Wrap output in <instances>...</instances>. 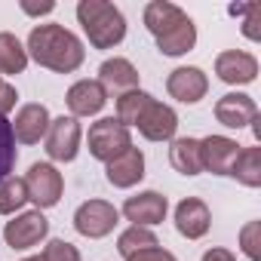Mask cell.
<instances>
[{
	"instance_id": "6da1fadb",
	"label": "cell",
	"mask_w": 261,
	"mask_h": 261,
	"mask_svg": "<svg viewBox=\"0 0 261 261\" xmlns=\"http://www.w3.org/2000/svg\"><path fill=\"white\" fill-rule=\"evenodd\" d=\"M25 53L40 65V68H49L56 74H71L83 65L86 59V49L80 43V37L56 22L49 25H34L31 34H28V46Z\"/></svg>"
},
{
	"instance_id": "7a4b0ae2",
	"label": "cell",
	"mask_w": 261,
	"mask_h": 261,
	"mask_svg": "<svg viewBox=\"0 0 261 261\" xmlns=\"http://www.w3.org/2000/svg\"><path fill=\"white\" fill-rule=\"evenodd\" d=\"M145 28L154 34L157 49L163 56H185L197 43L194 19L169 0H151L145 7Z\"/></svg>"
},
{
	"instance_id": "3957f363",
	"label": "cell",
	"mask_w": 261,
	"mask_h": 261,
	"mask_svg": "<svg viewBox=\"0 0 261 261\" xmlns=\"http://www.w3.org/2000/svg\"><path fill=\"white\" fill-rule=\"evenodd\" d=\"M77 19L95 49H111L126 37V19L108 0H80Z\"/></svg>"
},
{
	"instance_id": "277c9868",
	"label": "cell",
	"mask_w": 261,
	"mask_h": 261,
	"mask_svg": "<svg viewBox=\"0 0 261 261\" xmlns=\"http://www.w3.org/2000/svg\"><path fill=\"white\" fill-rule=\"evenodd\" d=\"M133 148V136L117 117H101L89 126V154L101 163H111L114 157L126 154Z\"/></svg>"
},
{
	"instance_id": "5b68a950",
	"label": "cell",
	"mask_w": 261,
	"mask_h": 261,
	"mask_svg": "<svg viewBox=\"0 0 261 261\" xmlns=\"http://www.w3.org/2000/svg\"><path fill=\"white\" fill-rule=\"evenodd\" d=\"M25 188H28V200L43 212V209H53L62 200L65 178L53 163H34L25 175Z\"/></svg>"
},
{
	"instance_id": "8992f818",
	"label": "cell",
	"mask_w": 261,
	"mask_h": 261,
	"mask_svg": "<svg viewBox=\"0 0 261 261\" xmlns=\"http://www.w3.org/2000/svg\"><path fill=\"white\" fill-rule=\"evenodd\" d=\"M120 221V209L108 200H86L77 206L74 212V227L80 237H89V240H101L108 237Z\"/></svg>"
},
{
	"instance_id": "52a82bcc",
	"label": "cell",
	"mask_w": 261,
	"mask_h": 261,
	"mask_svg": "<svg viewBox=\"0 0 261 261\" xmlns=\"http://www.w3.org/2000/svg\"><path fill=\"white\" fill-rule=\"evenodd\" d=\"M80 139H83V129L74 117H56L46 129V154L56 163H71L80 151Z\"/></svg>"
},
{
	"instance_id": "ba28073f",
	"label": "cell",
	"mask_w": 261,
	"mask_h": 261,
	"mask_svg": "<svg viewBox=\"0 0 261 261\" xmlns=\"http://www.w3.org/2000/svg\"><path fill=\"white\" fill-rule=\"evenodd\" d=\"M46 233H49V221H46V215L40 209H31V212L16 215L4 227V240H7L10 249H31L40 240H46Z\"/></svg>"
},
{
	"instance_id": "9c48e42d",
	"label": "cell",
	"mask_w": 261,
	"mask_h": 261,
	"mask_svg": "<svg viewBox=\"0 0 261 261\" xmlns=\"http://www.w3.org/2000/svg\"><path fill=\"white\" fill-rule=\"evenodd\" d=\"M166 212H169V200H166L160 191H142V194L129 197V200L123 203L126 221H133L136 227L163 224V221H166Z\"/></svg>"
},
{
	"instance_id": "30bf717a",
	"label": "cell",
	"mask_w": 261,
	"mask_h": 261,
	"mask_svg": "<svg viewBox=\"0 0 261 261\" xmlns=\"http://www.w3.org/2000/svg\"><path fill=\"white\" fill-rule=\"evenodd\" d=\"M136 126H139V133H142L148 142H172V139H175V129H178V114H175L169 105L151 98Z\"/></svg>"
},
{
	"instance_id": "8fae6325",
	"label": "cell",
	"mask_w": 261,
	"mask_h": 261,
	"mask_svg": "<svg viewBox=\"0 0 261 261\" xmlns=\"http://www.w3.org/2000/svg\"><path fill=\"white\" fill-rule=\"evenodd\" d=\"M166 92L181 105H197L209 92V77L197 65H181L166 77Z\"/></svg>"
},
{
	"instance_id": "7c38bea8",
	"label": "cell",
	"mask_w": 261,
	"mask_h": 261,
	"mask_svg": "<svg viewBox=\"0 0 261 261\" xmlns=\"http://www.w3.org/2000/svg\"><path fill=\"white\" fill-rule=\"evenodd\" d=\"M215 74L230 86H246L258 77V59L243 49H224L215 59Z\"/></svg>"
},
{
	"instance_id": "4fadbf2b",
	"label": "cell",
	"mask_w": 261,
	"mask_h": 261,
	"mask_svg": "<svg viewBox=\"0 0 261 261\" xmlns=\"http://www.w3.org/2000/svg\"><path fill=\"white\" fill-rule=\"evenodd\" d=\"M215 120L227 129H243L258 120V105L246 92H227L215 101Z\"/></svg>"
},
{
	"instance_id": "5bb4252c",
	"label": "cell",
	"mask_w": 261,
	"mask_h": 261,
	"mask_svg": "<svg viewBox=\"0 0 261 261\" xmlns=\"http://www.w3.org/2000/svg\"><path fill=\"white\" fill-rule=\"evenodd\" d=\"M240 154V145L227 136H206L200 139V160L203 169L212 175H230V166Z\"/></svg>"
},
{
	"instance_id": "9a60e30c",
	"label": "cell",
	"mask_w": 261,
	"mask_h": 261,
	"mask_svg": "<svg viewBox=\"0 0 261 261\" xmlns=\"http://www.w3.org/2000/svg\"><path fill=\"white\" fill-rule=\"evenodd\" d=\"M49 123H53V117H49L46 105H40V101L22 105L19 114H16V123H13V136L22 145H37L40 139H46Z\"/></svg>"
},
{
	"instance_id": "2e32d148",
	"label": "cell",
	"mask_w": 261,
	"mask_h": 261,
	"mask_svg": "<svg viewBox=\"0 0 261 261\" xmlns=\"http://www.w3.org/2000/svg\"><path fill=\"white\" fill-rule=\"evenodd\" d=\"M209 224H212V215H209V206L197 197H185L178 206H175V230L185 237V240H200L209 233Z\"/></svg>"
},
{
	"instance_id": "e0dca14e",
	"label": "cell",
	"mask_w": 261,
	"mask_h": 261,
	"mask_svg": "<svg viewBox=\"0 0 261 261\" xmlns=\"http://www.w3.org/2000/svg\"><path fill=\"white\" fill-rule=\"evenodd\" d=\"M65 101H68V111L74 114V120L77 117H95L108 105V92L98 80H77L68 89Z\"/></svg>"
},
{
	"instance_id": "ac0fdd59",
	"label": "cell",
	"mask_w": 261,
	"mask_h": 261,
	"mask_svg": "<svg viewBox=\"0 0 261 261\" xmlns=\"http://www.w3.org/2000/svg\"><path fill=\"white\" fill-rule=\"evenodd\" d=\"M98 83L105 86V92L111 95H123V92H133V89H139V71H136V65L129 62V59H120V56H114V59H108V62H101V68H98Z\"/></svg>"
},
{
	"instance_id": "d6986e66",
	"label": "cell",
	"mask_w": 261,
	"mask_h": 261,
	"mask_svg": "<svg viewBox=\"0 0 261 261\" xmlns=\"http://www.w3.org/2000/svg\"><path fill=\"white\" fill-rule=\"evenodd\" d=\"M105 178L114 188H133L145 178V154L139 148H129L126 154L114 157L111 163H105Z\"/></svg>"
},
{
	"instance_id": "ffe728a7",
	"label": "cell",
	"mask_w": 261,
	"mask_h": 261,
	"mask_svg": "<svg viewBox=\"0 0 261 261\" xmlns=\"http://www.w3.org/2000/svg\"><path fill=\"white\" fill-rule=\"evenodd\" d=\"M169 163L175 172L181 175H200L203 172V160H200V139H172V148H169Z\"/></svg>"
},
{
	"instance_id": "44dd1931",
	"label": "cell",
	"mask_w": 261,
	"mask_h": 261,
	"mask_svg": "<svg viewBox=\"0 0 261 261\" xmlns=\"http://www.w3.org/2000/svg\"><path fill=\"white\" fill-rule=\"evenodd\" d=\"M28 68V53L22 40L10 31H0V74H22Z\"/></svg>"
},
{
	"instance_id": "7402d4cb",
	"label": "cell",
	"mask_w": 261,
	"mask_h": 261,
	"mask_svg": "<svg viewBox=\"0 0 261 261\" xmlns=\"http://www.w3.org/2000/svg\"><path fill=\"white\" fill-rule=\"evenodd\" d=\"M230 175L246 188H258L261 185V148H240L230 166Z\"/></svg>"
},
{
	"instance_id": "603a6c76",
	"label": "cell",
	"mask_w": 261,
	"mask_h": 261,
	"mask_svg": "<svg viewBox=\"0 0 261 261\" xmlns=\"http://www.w3.org/2000/svg\"><path fill=\"white\" fill-rule=\"evenodd\" d=\"M154 246H160L157 243V237H154V230L151 227H126L123 233H120V240H117V252L123 255V258H129V255H136V252H145V249H154Z\"/></svg>"
},
{
	"instance_id": "cb8c5ba5",
	"label": "cell",
	"mask_w": 261,
	"mask_h": 261,
	"mask_svg": "<svg viewBox=\"0 0 261 261\" xmlns=\"http://www.w3.org/2000/svg\"><path fill=\"white\" fill-rule=\"evenodd\" d=\"M154 95H148V92H142V89H133V92H123L120 98H117V120L129 129V126H136L139 123V117H142V111L148 108V101H151Z\"/></svg>"
},
{
	"instance_id": "d4e9b609",
	"label": "cell",
	"mask_w": 261,
	"mask_h": 261,
	"mask_svg": "<svg viewBox=\"0 0 261 261\" xmlns=\"http://www.w3.org/2000/svg\"><path fill=\"white\" fill-rule=\"evenodd\" d=\"M28 203V188H25V178H4L0 181V215H13L19 212L22 206Z\"/></svg>"
},
{
	"instance_id": "484cf974",
	"label": "cell",
	"mask_w": 261,
	"mask_h": 261,
	"mask_svg": "<svg viewBox=\"0 0 261 261\" xmlns=\"http://www.w3.org/2000/svg\"><path fill=\"white\" fill-rule=\"evenodd\" d=\"M40 261H80V252L68 240H49L43 255H40Z\"/></svg>"
},
{
	"instance_id": "4316f807",
	"label": "cell",
	"mask_w": 261,
	"mask_h": 261,
	"mask_svg": "<svg viewBox=\"0 0 261 261\" xmlns=\"http://www.w3.org/2000/svg\"><path fill=\"white\" fill-rule=\"evenodd\" d=\"M258 233H261V224L258 221H249L243 230H240V246H243V252L252 258V261H261V243H258Z\"/></svg>"
},
{
	"instance_id": "83f0119b",
	"label": "cell",
	"mask_w": 261,
	"mask_h": 261,
	"mask_svg": "<svg viewBox=\"0 0 261 261\" xmlns=\"http://www.w3.org/2000/svg\"><path fill=\"white\" fill-rule=\"evenodd\" d=\"M246 22H243V34L249 37V40H261V28H258V22H261V4H246Z\"/></svg>"
},
{
	"instance_id": "f1b7e54d",
	"label": "cell",
	"mask_w": 261,
	"mask_h": 261,
	"mask_svg": "<svg viewBox=\"0 0 261 261\" xmlns=\"http://www.w3.org/2000/svg\"><path fill=\"white\" fill-rule=\"evenodd\" d=\"M126 261H178L172 252H166V249H160V246H154V249H145V252H136V255H129Z\"/></svg>"
},
{
	"instance_id": "f546056e",
	"label": "cell",
	"mask_w": 261,
	"mask_h": 261,
	"mask_svg": "<svg viewBox=\"0 0 261 261\" xmlns=\"http://www.w3.org/2000/svg\"><path fill=\"white\" fill-rule=\"evenodd\" d=\"M16 101H19V92H16V86H10V83H0V117H7V114L16 108Z\"/></svg>"
},
{
	"instance_id": "4dcf8cb0",
	"label": "cell",
	"mask_w": 261,
	"mask_h": 261,
	"mask_svg": "<svg viewBox=\"0 0 261 261\" xmlns=\"http://www.w3.org/2000/svg\"><path fill=\"white\" fill-rule=\"evenodd\" d=\"M203 261H237L227 249H209L206 255H203Z\"/></svg>"
},
{
	"instance_id": "1f68e13d",
	"label": "cell",
	"mask_w": 261,
	"mask_h": 261,
	"mask_svg": "<svg viewBox=\"0 0 261 261\" xmlns=\"http://www.w3.org/2000/svg\"><path fill=\"white\" fill-rule=\"evenodd\" d=\"M28 16H43V13H53L56 10V4H40V7H22Z\"/></svg>"
},
{
	"instance_id": "d6a6232c",
	"label": "cell",
	"mask_w": 261,
	"mask_h": 261,
	"mask_svg": "<svg viewBox=\"0 0 261 261\" xmlns=\"http://www.w3.org/2000/svg\"><path fill=\"white\" fill-rule=\"evenodd\" d=\"M22 261H40V258H22Z\"/></svg>"
},
{
	"instance_id": "836d02e7",
	"label": "cell",
	"mask_w": 261,
	"mask_h": 261,
	"mask_svg": "<svg viewBox=\"0 0 261 261\" xmlns=\"http://www.w3.org/2000/svg\"><path fill=\"white\" fill-rule=\"evenodd\" d=\"M0 83H4V80H0Z\"/></svg>"
}]
</instances>
